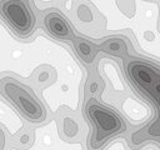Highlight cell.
Listing matches in <instances>:
<instances>
[{
    "instance_id": "3957f363",
    "label": "cell",
    "mask_w": 160,
    "mask_h": 150,
    "mask_svg": "<svg viewBox=\"0 0 160 150\" xmlns=\"http://www.w3.org/2000/svg\"><path fill=\"white\" fill-rule=\"evenodd\" d=\"M1 94L29 122L41 124L46 120L48 112L45 106L28 85L10 76H4L1 80Z\"/></svg>"
},
{
    "instance_id": "6da1fadb",
    "label": "cell",
    "mask_w": 160,
    "mask_h": 150,
    "mask_svg": "<svg viewBox=\"0 0 160 150\" xmlns=\"http://www.w3.org/2000/svg\"><path fill=\"white\" fill-rule=\"evenodd\" d=\"M124 72L134 89L154 108V119L131 135L132 149L152 140L160 146V64L138 56L124 58Z\"/></svg>"
},
{
    "instance_id": "8992f818",
    "label": "cell",
    "mask_w": 160,
    "mask_h": 150,
    "mask_svg": "<svg viewBox=\"0 0 160 150\" xmlns=\"http://www.w3.org/2000/svg\"><path fill=\"white\" fill-rule=\"evenodd\" d=\"M74 42V49L78 52V55L85 61V62H91L95 58L96 50L94 48V44H91L90 41L81 39V38H76L72 40Z\"/></svg>"
},
{
    "instance_id": "277c9868",
    "label": "cell",
    "mask_w": 160,
    "mask_h": 150,
    "mask_svg": "<svg viewBox=\"0 0 160 150\" xmlns=\"http://www.w3.org/2000/svg\"><path fill=\"white\" fill-rule=\"evenodd\" d=\"M2 21L21 39L29 38L36 25V16L29 0H1Z\"/></svg>"
},
{
    "instance_id": "5b68a950",
    "label": "cell",
    "mask_w": 160,
    "mask_h": 150,
    "mask_svg": "<svg viewBox=\"0 0 160 150\" xmlns=\"http://www.w3.org/2000/svg\"><path fill=\"white\" fill-rule=\"evenodd\" d=\"M44 26L46 31L59 40H74L75 34L66 18L58 10H51L44 16Z\"/></svg>"
},
{
    "instance_id": "7a4b0ae2",
    "label": "cell",
    "mask_w": 160,
    "mask_h": 150,
    "mask_svg": "<svg viewBox=\"0 0 160 150\" xmlns=\"http://www.w3.org/2000/svg\"><path fill=\"white\" fill-rule=\"evenodd\" d=\"M84 114L92 126L86 142L88 150H102L110 140L124 134L128 129L125 120L115 110L101 104L95 98H90L86 101Z\"/></svg>"
}]
</instances>
